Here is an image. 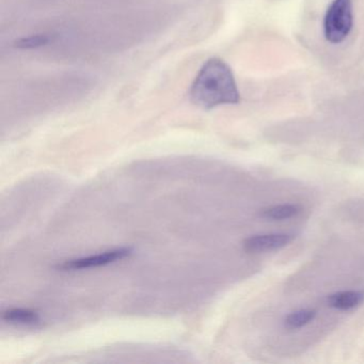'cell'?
<instances>
[{"mask_svg": "<svg viewBox=\"0 0 364 364\" xmlns=\"http://www.w3.org/2000/svg\"><path fill=\"white\" fill-rule=\"evenodd\" d=\"M364 301V291H342L328 297V304L336 310L348 311L359 306Z\"/></svg>", "mask_w": 364, "mask_h": 364, "instance_id": "cell-5", "label": "cell"}, {"mask_svg": "<svg viewBox=\"0 0 364 364\" xmlns=\"http://www.w3.org/2000/svg\"><path fill=\"white\" fill-rule=\"evenodd\" d=\"M316 316V311L313 309H300L289 313L284 318L285 327L289 329H299L310 323Z\"/></svg>", "mask_w": 364, "mask_h": 364, "instance_id": "cell-8", "label": "cell"}, {"mask_svg": "<svg viewBox=\"0 0 364 364\" xmlns=\"http://www.w3.org/2000/svg\"><path fill=\"white\" fill-rule=\"evenodd\" d=\"M133 253L131 247H122V248L112 249L99 255H90V257H80V259H70L63 262L57 266L59 270L63 272H72V270L88 269V268L100 267V266L108 265L117 261L125 259Z\"/></svg>", "mask_w": 364, "mask_h": 364, "instance_id": "cell-3", "label": "cell"}, {"mask_svg": "<svg viewBox=\"0 0 364 364\" xmlns=\"http://www.w3.org/2000/svg\"><path fill=\"white\" fill-rule=\"evenodd\" d=\"M353 27V0H332L323 16V36L329 43L341 44Z\"/></svg>", "mask_w": 364, "mask_h": 364, "instance_id": "cell-2", "label": "cell"}, {"mask_svg": "<svg viewBox=\"0 0 364 364\" xmlns=\"http://www.w3.org/2000/svg\"><path fill=\"white\" fill-rule=\"evenodd\" d=\"M301 212V208L297 204H279L264 208L259 213V216L267 220L281 221L285 219L293 218Z\"/></svg>", "mask_w": 364, "mask_h": 364, "instance_id": "cell-7", "label": "cell"}, {"mask_svg": "<svg viewBox=\"0 0 364 364\" xmlns=\"http://www.w3.org/2000/svg\"><path fill=\"white\" fill-rule=\"evenodd\" d=\"M1 318L14 325H36L40 321V315L37 311L31 309H8L1 315Z\"/></svg>", "mask_w": 364, "mask_h": 364, "instance_id": "cell-6", "label": "cell"}, {"mask_svg": "<svg viewBox=\"0 0 364 364\" xmlns=\"http://www.w3.org/2000/svg\"><path fill=\"white\" fill-rule=\"evenodd\" d=\"M189 97L203 109L235 105L240 101L235 76L229 65L219 58H210L204 63L191 85Z\"/></svg>", "mask_w": 364, "mask_h": 364, "instance_id": "cell-1", "label": "cell"}, {"mask_svg": "<svg viewBox=\"0 0 364 364\" xmlns=\"http://www.w3.org/2000/svg\"><path fill=\"white\" fill-rule=\"evenodd\" d=\"M294 235L287 233L261 234L246 238L242 247L247 252L262 253L279 250L291 244Z\"/></svg>", "mask_w": 364, "mask_h": 364, "instance_id": "cell-4", "label": "cell"}]
</instances>
